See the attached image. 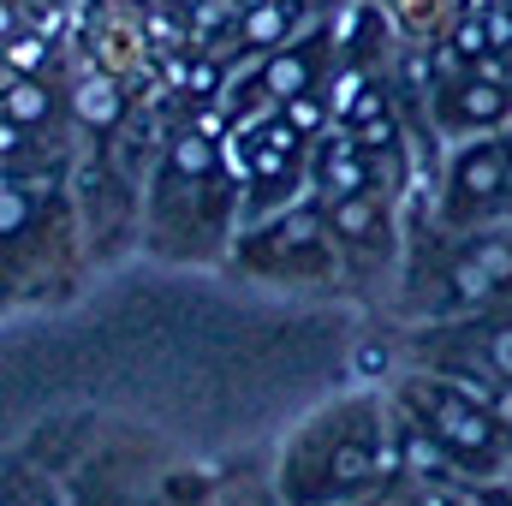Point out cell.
I'll use <instances>...</instances> for the list:
<instances>
[{
	"label": "cell",
	"instance_id": "1",
	"mask_svg": "<svg viewBox=\"0 0 512 506\" xmlns=\"http://www.w3.org/2000/svg\"><path fill=\"white\" fill-rule=\"evenodd\" d=\"M405 411L459 459V471L489 477L495 465H507L501 411L489 399H477V387H459V381H405Z\"/></svg>",
	"mask_w": 512,
	"mask_h": 506
},
{
	"label": "cell",
	"instance_id": "2",
	"mask_svg": "<svg viewBox=\"0 0 512 506\" xmlns=\"http://www.w3.org/2000/svg\"><path fill=\"white\" fill-rule=\"evenodd\" d=\"M512 185V155L507 137H477L453 155V179H447V209L453 215H471L483 203H495Z\"/></svg>",
	"mask_w": 512,
	"mask_h": 506
},
{
	"label": "cell",
	"instance_id": "3",
	"mask_svg": "<svg viewBox=\"0 0 512 506\" xmlns=\"http://www.w3.org/2000/svg\"><path fill=\"white\" fill-rule=\"evenodd\" d=\"M376 149H364V137L358 131H322L316 137V185L328 191V203L334 197H364V191H376V161H370Z\"/></svg>",
	"mask_w": 512,
	"mask_h": 506
},
{
	"label": "cell",
	"instance_id": "4",
	"mask_svg": "<svg viewBox=\"0 0 512 506\" xmlns=\"http://www.w3.org/2000/svg\"><path fill=\"white\" fill-rule=\"evenodd\" d=\"M512 286V245H471L465 256H453V268H447V292H453V304H483V298H495V292H507Z\"/></svg>",
	"mask_w": 512,
	"mask_h": 506
},
{
	"label": "cell",
	"instance_id": "5",
	"mask_svg": "<svg viewBox=\"0 0 512 506\" xmlns=\"http://www.w3.org/2000/svg\"><path fill=\"white\" fill-rule=\"evenodd\" d=\"M322 66H328V42H322V36H298L292 48H280V54H268V60L256 66V84H262L274 102H286V96H298V90H316V84H322Z\"/></svg>",
	"mask_w": 512,
	"mask_h": 506
},
{
	"label": "cell",
	"instance_id": "6",
	"mask_svg": "<svg viewBox=\"0 0 512 506\" xmlns=\"http://www.w3.org/2000/svg\"><path fill=\"white\" fill-rule=\"evenodd\" d=\"M512 108V84H495L489 72H465L441 84V120L447 126H495Z\"/></svg>",
	"mask_w": 512,
	"mask_h": 506
},
{
	"label": "cell",
	"instance_id": "7",
	"mask_svg": "<svg viewBox=\"0 0 512 506\" xmlns=\"http://www.w3.org/2000/svg\"><path fill=\"white\" fill-rule=\"evenodd\" d=\"M48 114H54V102H48V90L36 78H12L6 84V120L12 126H48Z\"/></svg>",
	"mask_w": 512,
	"mask_h": 506
},
{
	"label": "cell",
	"instance_id": "8",
	"mask_svg": "<svg viewBox=\"0 0 512 506\" xmlns=\"http://www.w3.org/2000/svg\"><path fill=\"white\" fill-rule=\"evenodd\" d=\"M328 108H334V102H328V96H322V84H316V90L286 96V102H280V120L298 131V137H322V126H328Z\"/></svg>",
	"mask_w": 512,
	"mask_h": 506
},
{
	"label": "cell",
	"instance_id": "9",
	"mask_svg": "<svg viewBox=\"0 0 512 506\" xmlns=\"http://www.w3.org/2000/svg\"><path fill=\"white\" fill-rule=\"evenodd\" d=\"M286 30H292V6H280V0H268V6H256L251 18H245V42L251 48H280L286 42Z\"/></svg>",
	"mask_w": 512,
	"mask_h": 506
},
{
	"label": "cell",
	"instance_id": "10",
	"mask_svg": "<svg viewBox=\"0 0 512 506\" xmlns=\"http://www.w3.org/2000/svg\"><path fill=\"white\" fill-rule=\"evenodd\" d=\"M6 60H12V72H18V66H36V60H42V42H36V36H18V42L6 48Z\"/></svg>",
	"mask_w": 512,
	"mask_h": 506
},
{
	"label": "cell",
	"instance_id": "11",
	"mask_svg": "<svg viewBox=\"0 0 512 506\" xmlns=\"http://www.w3.org/2000/svg\"><path fill=\"white\" fill-rule=\"evenodd\" d=\"M507 155H512V137H507Z\"/></svg>",
	"mask_w": 512,
	"mask_h": 506
}]
</instances>
